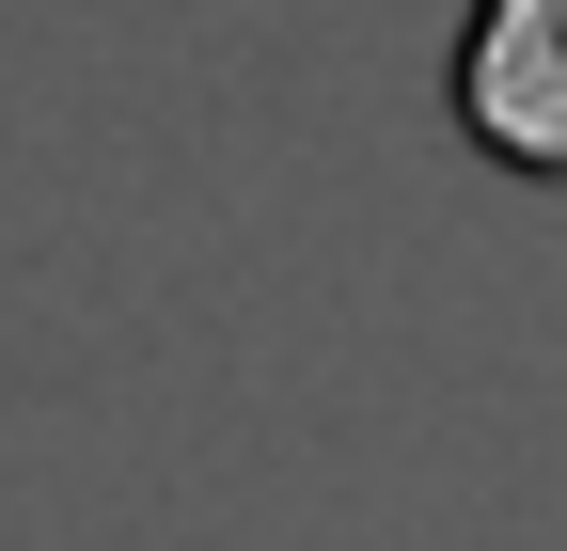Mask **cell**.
<instances>
[{"label":"cell","instance_id":"obj_1","mask_svg":"<svg viewBox=\"0 0 567 551\" xmlns=\"http://www.w3.org/2000/svg\"><path fill=\"white\" fill-rule=\"evenodd\" d=\"M457 143L567 189V0H473V32H457Z\"/></svg>","mask_w":567,"mask_h":551}]
</instances>
